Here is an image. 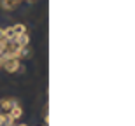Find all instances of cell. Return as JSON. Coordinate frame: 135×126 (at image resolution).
I'll list each match as a JSON object with an SVG mask.
<instances>
[{
	"mask_svg": "<svg viewBox=\"0 0 135 126\" xmlns=\"http://www.w3.org/2000/svg\"><path fill=\"white\" fill-rule=\"evenodd\" d=\"M21 114H23V109H21L20 105H14V107H12V109L9 110V114H7V116H9L11 119L14 121V119H20V117H21Z\"/></svg>",
	"mask_w": 135,
	"mask_h": 126,
	"instance_id": "3957f363",
	"label": "cell"
},
{
	"mask_svg": "<svg viewBox=\"0 0 135 126\" xmlns=\"http://www.w3.org/2000/svg\"><path fill=\"white\" fill-rule=\"evenodd\" d=\"M11 126H12V124H11Z\"/></svg>",
	"mask_w": 135,
	"mask_h": 126,
	"instance_id": "ba28073f",
	"label": "cell"
},
{
	"mask_svg": "<svg viewBox=\"0 0 135 126\" xmlns=\"http://www.w3.org/2000/svg\"><path fill=\"white\" fill-rule=\"evenodd\" d=\"M2 65H4V68L7 72H11V74H12V72H16L18 68H20V58H11V60H5Z\"/></svg>",
	"mask_w": 135,
	"mask_h": 126,
	"instance_id": "6da1fadb",
	"label": "cell"
},
{
	"mask_svg": "<svg viewBox=\"0 0 135 126\" xmlns=\"http://www.w3.org/2000/svg\"><path fill=\"white\" fill-rule=\"evenodd\" d=\"M21 2H23V0H0V5H2L4 9L11 11V9H16Z\"/></svg>",
	"mask_w": 135,
	"mask_h": 126,
	"instance_id": "7a4b0ae2",
	"label": "cell"
},
{
	"mask_svg": "<svg viewBox=\"0 0 135 126\" xmlns=\"http://www.w3.org/2000/svg\"><path fill=\"white\" fill-rule=\"evenodd\" d=\"M0 105H2V109H4V110H11V109L16 105V102L12 100V98H4V100L0 102Z\"/></svg>",
	"mask_w": 135,
	"mask_h": 126,
	"instance_id": "277c9868",
	"label": "cell"
},
{
	"mask_svg": "<svg viewBox=\"0 0 135 126\" xmlns=\"http://www.w3.org/2000/svg\"><path fill=\"white\" fill-rule=\"evenodd\" d=\"M16 42H18L21 47H26V46H28V42H30V37L26 35V33H21V35L16 37Z\"/></svg>",
	"mask_w": 135,
	"mask_h": 126,
	"instance_id": "5b68a950",
	"label": "cell"
},
{
	"mask_svg": "<svg viewBox=\"0 0 135 126\" xmlns=\"http://www.w3.org/2000/svg\"><path fill=\"white\" fill-rule=\"evenodd\" d=\"M18 126H28V124H18Z\"/></svg>",
	"mask_w": 135,
	"mask_h": 126,
	"instance_id": "52a82bcc",
	"label": "cell"
},
{
	"mask_svg": "<svg viewBox=\"0 0 135 126\" xmlns=\"http://www.w3.org/2000/svg\"><path fill=\"white\" fill-rule=\"evenodd\" d=\"M12 32H14V35H21V33H26V26L23 25V23H18V25L12 26Z\"/></svg>",
	"mask_w": 135,
	"mask_h": 126,
	"instance_id": "8992f818",
	"label": "cell"
}]
</instances>
